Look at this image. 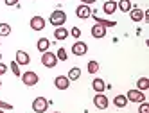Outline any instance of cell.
<instances>
[{
    "instance_id": "obj_1",
    "label": "cell",
    "mask_w": 149,
    "mask_h": 113,
    "mask_svg": "<svg viewBox=\"0 0 149 113\" xmlns=\"http://www.w3.org/2000/svg\"><path fill=\"white\" fill-rule=\"evenodd\" d=\"M65 22H67V15H65V11H61V9H56V11L49 16V24L54 25V27H63Z\"/></svg>"
},
{
    "instance_id": "obj_2",
    "label": "cell",
    "mask_w": 149,
    "mask_h": 113,
    "mask_svg": "<svg viewBox=\"0 0 149 113\" xmlns=\"http://www.w3.org/2000/svg\"><path fill=\"white\" fill-rule=\"evenodd\" d=\"M22 83L25 85V86H36L38 85V81H40V77H38V74L36 72H33V70H27V72H24L22 76Z\"/></svg>"
},
{
    "instance_id": "obj_3",
    "label": "cell",
    "mask_w": 149,
    "mask_h": 113,
    "mask_svg": "<svg viewBox=\"0 0 149 113\" xmlns=\"http://www.w3.org/2000/svg\"><path fill=\"white\" fill-rule=\"evenodd\" d=\"M126 99H127V102H136V104H140V102L146 101V94L140 92V90H136V88H133V90H130L126 94Z\"/></svg>"
},
{
    "instance_id": "obj_4",
    "label": "cell",
    "mask_w": 149,
    "mask_h": 113,
    "mask_svg": "<svg viewBox=\"0 0 149 113\" xmlns=\"http://www.w3.org/2000/svg\"><path fill=\"white\" fill-rule=\"evenodd\" d=\"M41 65H43L45 68H54L56 65H58V58H56V54H52V52H43L41 54Z\"/></svg>"
},
{
    "instance_id": "obj_5",
    "label": "cell",
    "mask_w": 149,
    "mask_h": 113,
    "mask_svg": "<svg viewBox=\"0 0 149 113\" xmlns=\"http://www.w3.org/2000/svg\"><path fill=\"white\" fill-rule=\"evenodd\" d=\"M49 110V101L45 97H36L33 101V111L34 113H45Z\"/></svg>"
},
{
    "instance_id": "obj_6",
    "label": "cell",
    "mask_w": 149,
    "mask_h": 113,
    "mask_svg": "<svg viewBox=\"0 0 149 113\" xmlns=\"http://www.w3.org/2000/svg\"><path fill=\"white\" fill-rule=\"evenodd\" d=\"M93 106L97 108V110H106L110 106V101H108V97H106L104 94H95V97H93Z\"/></svg>"
},
{
    "instance_id": "obj_7",
    "label": "cell",
    "mask_w": 149,
    "mask_h": 113,
    "mask_svg": "<svg viewBox=\"0 0 149 113\" xmlns=\"http://www.w3.org/2000/svg\"><path fill=\"white\" fill-rule=\"evenodd\" d=\"M29 25H31V29H33V31H43L45 29V18L40 16V15H34L33 18H31Z\"/></svg>"
},
{
    "instance_id": "obj_8",
    "label": "cell",
    "mask_w": 149,
    "mask_h": 113,
    "mask_svg": "<svg viewBox=\"0 0 149 113\" xmlns=\"http://www.w3.org/2000/svg\"><path fill=\"white\" fill-rule=\"evenodd\" d=\"M86 52H88V45L84 42H79V40H77V42L72 45V54L74 56H84Z\"/></svg>"
},
{
    "instance_id": "obj_9",
    "label": "cell",
    "mask_w": 149,
    "mask_h": 113,
    "mask_svg": "<svg viewBox=\"0 0 149 113\" xmlns=\"http://www.w3.org/2000/svg\"><path fill=\"white\" fill-rule=\"evenodd\" d=\"M76 15H77V18H81V20H86V18L92 16V9H90V6L81 4V6H77V9H76Z\"/></svg>"
},
{
    "instance_id": "obj_10",
    "label": "cell",
    "mask_w": 149,
    "mask_h": 113,
    "mask_svg": "<svg viewBox=\"0 0 149 113\" xmlns=\"http://www.w3.org/2000/svg\"><path fill=\"white\" fill-rule=\"evenodd\" d=\"M54 86H56L58 90H67V88L70 86V81H68L67 76H58V77L54 79Z\"/></svg>"
},
{
    "instance_id": "obj_11",
    "label": "cell",
    "mask_w": 149,
    "mask_h": 113,
    "mask_svg": "<svg viewBox=\"0 0 149 113\" xmlns=\"http://www.w3.org/2000/svg\"><path fill=\"white\" fill-rule=\"evenodd\" d=\"M15 58H16L15 61H16L18 65H29L31 63V56L25 52V50H16V56Z\"/></svg>"
},
{
    "instance_id": "obj_12",
    "label": "cell",
    "mask_w": 149,
    "mask_h": 113,
    "mask_svg": "<svg viewBox=\"0 0 149 113\" xmlns=\"http://www.w3.org/2000/svg\"><path fill=\"white\" fill-rule=\"evenodd\" d=\"M144 15H146V11H142L140 7H131L130 9V18L133 20V22H142Z\"/></svg>"
},
{
    "instance_id": "obj_13",
    "label": "cell",
    "mask_w": 149,
    "mask_h": 113,
    "mask_svg": "<svg viewBox=\"0 0 149 113\" xmlns=\"http://www.w3.org/2000/svg\"><path fill=\"white\" fill-rule=\"evenodd\" d=\"M92 16H93V20L97 22L99 25H102L104 29H108V27H115L117 25V22H113V20H106V18H101L99 15H95V13H92Z\"/></svg>"
},
{
    "instance_id": "obj_14",
    "label": "cell",
    "mask_w": 149,
    "mask_h": 113,
    "mask_svg": "<svg viewBox=\"0 0 149 113\" xmlns=\"http://www.w3.org/2000/svg\"><path fill=\"white\" fill-rule=\"evenodd\" d=\"M90 33H92V36H93L95 40H101V38H104V36H106V29H104L102 25H99V24H95V25L92 27Z\"/></svg>"
},
{
    "instance_id": "obj_15",
    "label": "cell",
    "mask_w": 149,
    "mask_h": 113,
    "mask_svg": "<svg viewBox=\"0 0 149 113\" xmlns=\"http://www.w3.org/2000/svg\"><path fill=\"white\" fill-rule=\"evenodd\" d=\"M102 11L106 15H113L117 11V0H106L104 6H102Z\"/></svg>"
},
{
    "instance_id": "obj_16",
    "label": "cell",
    "mask_w": 149,
    "mask_h": 113,
    "mask_svg": "<svg viewBox=\"0 0 149 113\" xmlns=\"http://www.w3.org/2000/svg\"><path fill=\"white\" fill-rule=\"evenodd\" d=\"M54 38L58 40V42H65V40L68 38V31L65 27H56L54 29Z\"/></svg>"
},
{
    "instance_id": "obj_17",
    "label": "cell",
    "mask_w": 149,
    "mask_h": 113,
    "mask_svg": "<svg viewBox=\"0 0 149 113\" xmlns=\"http://www.w3.org/2000/svg\"><path fill=\"white\" fill-rule=\"evenodd\" d=\"M92 88L97 92V94H104V90L108 88V86H106V83H104L102 79L97 77V79H93V81H92Z\"/></svg>"
},
{
    "instance_id": "obj_18",
    "label": "cell",
    "mask_w": 149,
    "mask_h": 113,
    "mask_svg": "<svg viewBox=\"0 0 149 113\" xmlns=\"http://www.w3.org/2000/svg\"><path fill=\"white\" fill-rule=\"evenodd\" d=\"M36 47H38V50H40L41 54H43V52H47V50H49V47H50L49 38H40V40H38V43H36Z\"/></svg>"
},
{
    "instance_id": "obj_19",
    "label": "cell",
    "mask_w": 149,
    "mask_h": 113,
    "mask_svg": "<svg viewBox=\"0 0 149 113\" xmlns=\"http://www.w3.org/2000/svg\"><path fill=\"white\" fill-rule=\"evenodd\" d=\"M131 7H133L131 0H119V2H117V9H120L122 13H130Z\"/></svg>"
},
{
    "instance_id": "obj_20",
    "label": "cell",
    "mask_w": 149,
    "mask_h": 113,
    "mask_svg": "<svg viewBox=\"0 0 149 113\" xmlns=\"http://www.w3.org/2000/svg\"><path fill=\"white\" fill-rule=\"evenodd\" d=\"M68 81H77L79 77H81V68L79 67H72L70 70H68Z\"/></svg>"
},
{
    "instance_id": "obj_21",
    "label": "cell",
    "mask_w": 149,
    "mask_h": 113,
    "mask_svg": "<svg viewBox=\"0 0 149 113\" xmlns=\"http://www.w3.org/2000/svg\"><path fill=\"white\" fill-rule=\"evenodd\" d=\"M113 104H115L117 108H126V106H127V99H126V95L119 94V95L113 99Z\"/></svg>"
},
{
    "instance_id": "obj_22",
    "label": "cell",
    "mask_w": 149,
    "mask_h": 113,
    "mask_svg": "<svg viewBox=\"0 0 149 113\" xmlns=\"http://www.w3.org/2000/svg\"><path fill=\"white\" fill-rule=\"evenodd\" d=\"M149 88V79L147 77H140L136 81V90H140V92H146Z\"/></svg>"
},
{
    "instance_id": "obj_23",
    "label": "cell",
    "mask_w": 149,
    "mask_h": 113,
    "mask_svg": "<svg viewBox=\"0 0 149 113\" xmlns=\"http://www.w3.org/2000/svg\"><path fill=\"white\" fill-rule=\"evenodd\" d=\"M86 68H88V74H97V72H99V63L92 59V61H88Z\"/></svg>"
},
{
    "instance_id": "obj_24",
    "label": "cell",
    "mask_w": 149,
    "mask_h": 113,
    "mask_svg": "<svg viewBox=\"0 0 149 113\" xmlns=\"http://www.w3.org/2000/svg\"><path fill=\"white\" fill-rule=\"evenodd\" d=\"M11 34V25L9 24H0V36H9Z\"/></svg>"
},
{
    "instance_id": "obj_25",
    "label": "cell",
    "mask_w": 149,
    "mask_h": 113,
    "mask_svg": "<svg viewBox=\"0 0 149 113\" xmlns=\"http://www.w3.org/2000/svg\"><path fill=\"white\" fill-rule=\"evenodd\" d=\"M56 58H58V61H67V59H68V58H67V50L63 49V47H59L58 52H56Z\"/></svg>"
},
{
    "instance_id": "obj_26",
    "label": "cell",
    "mask_w": 149,
    "mask_h": 113,
    "mask_svg": "<svg viewBox=\"0 0 149 113\" xmlns=\"http://www.w3.org/2000/svg\"><path fill=\"white\" fill-rule=\"evenodd\" d=\"M9 68H11V72H13V74H15L16 77H20V76H22V72H20V65L16 63V61H13V63L9 65Z\"/></svg>"
},
{
    "instance_id": "obj_27",
    "label": "cell",
    "mask_w": 149,
    "mask_h": 113,
    "mask_svg": "<svg viewBox=\"0 0 149 113\" xmlns=\"http://www.w3.org/2000/svg\"><path fill=\"white\" fill-rule=\"evenodd\" d=\"M138 113H149V102H140V106H138Z\"/></svg>"
},
{
    "instance_id": "obj_28",
    "label": "cell",
    "mask_w": 149,
    "mask_h": 113,
    "mask_svg": "<svg viewBox=\"0 0 149 113\" xmlns=\"http://www.w3.org/2000/svg\"><path fill=\"white\" fill-rule=\"evenodd\" d=\"M68 34H72V36L76 38V40H79V38H81V29H79V27H74V29L70 31Z\"/></svg>"
},
{
    "instance_id": "obj_29",
    "label": "cell",
    "mask_w": 149,
    "mask_h": 113,
    "mask_svg": "<svg viewBox=\"0 0 149 113\" xmlns=\"http://www.w3.org/2000/svg\"><path fill=\"white\" fill-rule=\"evenodd\" d=\"M0 110H4V111L7 110L9 111V110H13V104H9V102H6V101H0Z\"/></svg>"
},
{
    "instance_id": "obj_30",
    "label": "cell",
    "mask_w": 149,
    "mask_h": 113,
    "mask_svg": "<svg viewBox=\"0 0 149 113\" xmlns=\"http://www.w3.org/2000/svg\"><path fill=\"white\" fill-rule=\"evenodd\" d=\"M4 2H6V6H7V7H13V6H18L20 0H4Z\"/></svg>"
},
{
    "instance_id": "obj_31",
    "label": "cell",
    "mask_w": 149,
    "mask_h": 113,
    "mask_svg": "<svg viewBox=\"0 0 149 113\" xmlns=\"http://www.w3.org/2000/svg\"><path fill=\"white\" fill-rule=\"evenodd\" d=\"M6 72H7V65H4L2 61H0V76H4Z\"/></svg>"
},
{
    "instance_id": "obj_32",
    "label": "cell",
    "mask_w": 149,
    "mask_h": 113,
    "mask_svg": "<svg viewBox=\"0 0 149 113\" xmlns=\"http://www.w3.org/2000/svg\"><path fill=\"white\" fill-rule=\"evenodd\" d=\"M81 2L84 4V6H92V4H95L97 0H81Z\"/></svg>"
},
{
    "instance_id": "obj_33",
    "label": "cell",
    "mask_w": 149,
    "mask_h": 113,
    "mask_svg": "<svg viewBox=\"0 0 149 113\" xmlns=\"http://www.w3.org/2000/svg\"><path fill=\"white\" fill-rule=\"evenodd\" d=\"M0 61H2V52H0Z\"/></svg>"
},
{
    "instance_id": "obj_34",
    "label": "cell",
    "mask_w": 149,
    "mask_h": 113,
    "mask_svg": "<svg viewBox=\"0 0 149 113\" xmlns=\"http://www.w3.org/2000/svg\"><path fill=\"white\" fill-rule=\"evenodd\" d=\"M0 86H2V79H0Z\"/></svg>"
},
{
    "instance_id": "obj_35",
    "label": "cell",
    "mask_w": 149,
    "mask_h": 113,
    "mask_svg": "<svg viewBox=\"0 0 149 113\" xmlns=\"http://www.w3.org/2000/svg\"><path fill=\"white\" fill-rule=\"evenodd\" d=\"M0 113H4V110H0Z\"/></svg>"
},
{
    "instance_id": "obj_36",
    "label": "cell",
    "mask_w": 149,
    "mask_h": 113,
    "mask_svg": "<svg viewBox=\"0 0 149 113\" xmlns=\"http://www.w3.org/2000/svg\"><path fill=\"white\" fill-rule=\"evenodd\" d=\"M54 113H59V111H54Z\"/></svg>"
},
{
    "instance_id": "obj_37",
    "label": "cell",
    "mask_w": 149,
    "mask_h": 113,
    "mask_svg": "<svg viewBox=\"0 0 149 113\" xmlns=\"http://www.w3.org/2000/svg\"><path fill=\"white\" fill-rule=\"evenodd\" d=\"M0 45H2V43H0Z\"/></svg>"
}]
</instances>
